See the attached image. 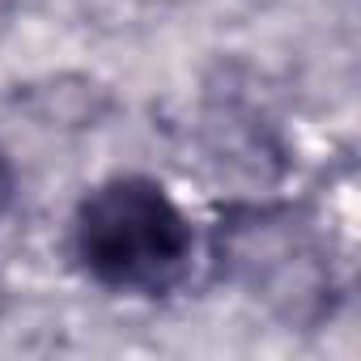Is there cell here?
<instances>
[{"instance_id": "2", "label": "cell", "mask_w": 361, "mask_h": 361, "mask_svg": "<svg viewBox=\"0 0 361 361\" xmlns=\"http://www.w3.org/2000/svg\"><path fill=\"white\" fill-rule=\"evenodd\" d=\"M9 200H13V166H9L5 153H0V217L9 213Z\"/></svg>"}, {"instance_id": "1", "label": "cell", "mask_w": 361, "mask_h": 361, "mask_svg": "<svg viewBox=\"0 0 361 361\" xmlns=\"http://www.w3.org/2000/svg\"><path fill=\"white\" fill-rule=\"evenodd\" d=\"M73 251L102 289L161 293L192 259V226L161 183L119 174L77 204Z\"/></svg>"}]
</instances>
